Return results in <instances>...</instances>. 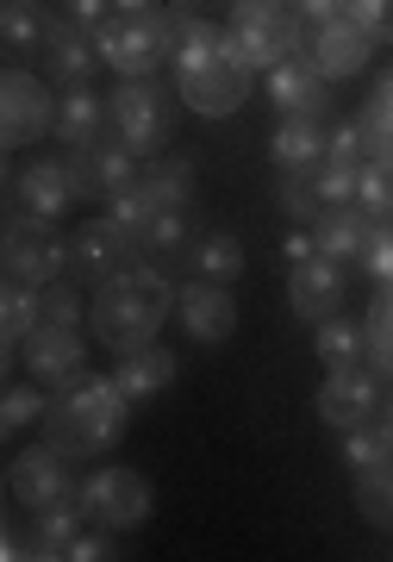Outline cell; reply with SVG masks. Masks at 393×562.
I'll return each mask as SVG.
<instances>
[{
	"instance_id": "obj_44",
	"label": "cell",
	"mask_w": 393,
	"mask_h": 562,
	"mask_svg": "<svg viewBox=\"0 0 393 562\" xmlns=\"http://www.w3.org/2000/svg\"><path fill=\"white\" fill-rule=\"evenodd\" d=\"M332 157H344V162H356L362 157V125H332Z\"/></svg>"
},
{
	"instance_id": "obj_38",
	"label": "cell",
	"mask_w": 393,
	"mask_h": 562,
	"mask_svg": "<svg viewBox=\"0 0 393 562\" xmlns=\"http://www.w3.org/2000/svg\"><path fill=\"white\" fill-rule=\"evenodd\" d=\"M38 387H44V382H32V387H7V394H0V401H7V406H0V431H7V438H20V431H25L32 419L44 425L50 401H44Z\"/></svg>"
},
{
	"instance_id": "obj_33",
	"label": "cell",
	"mask_w": 393,
	"mask_h": 562,
	"mask_svg": "<svg viewBox=\"0 0 393 562\" xmlns=\"http://www.w3.org/2000/svg\"><path fill=\"white\" fill-rule=\"evenodd\" d=\"M362 350H369V369L381 382H393V281H381L369 319H362Z\"/></svg>"
},
{
	"instance_id": "obj_19",
	"label": "cell",
	"mask_w": 393,
	"mask_h": 562,
	"mask_svg": "<svg viewBox=\"0 0 393 562\" xmlns=\"http://www.w3.org/2000/svg\"><path fill=\"white\" fill-rule=\"evenodd\" d=\"M176 319H181V331H188L194 344H206V350H213V344H225L237 331V301L225 294V281H200L194 276L188 288H181Z\"/></svg>"
},
{
	"instance_id": "obj_21",
	"label": "cell",
	"mask_w": 393,
	"mask_h": 562,
	"mask_svg": "<svg viewBox=\"0 0 393 562\" xmlns=\"http://www.w3.org/2000/svg\"><path fill=\"white\" fill-rule=\"evenodd\" d=\"M269 94H276L281 120H325V101H332V76L318 69L306 50L288 57L281 69H269Z\"/></svg>"
},
{
	"instance_id": "obj_46",
	"label": "cell",
	"mask_w": 393,
	"mask_h": 562,
	"mask_svg": "<svg viewBox=\"0 0 393 562\" xmlns=\"http://www.w3.org/2000/svg\"><path fill=\"white\" fill-rule=\"evenodd\" d=\"M281 257H288V262H306V257H318V244H313V238H288V244H281Z\"/></svg>"
},
{
	"instance_id": "obj_49",
	"label": "cell",
	"mask_w": 393,
	"mask_h": 562,
	"mask_svg": "<svg viewBox=\"0 0 393 562\" xmlns=\"http://www.w3.org/2000/svg\"><path fill=\"white\" fill-rule=\"evenodd\" d=\"M176 7H194V0H176Z\"/></svg>"
},
{
	"instance_id": "obj_7",
	"label": "cell",
	"mask_w": 393,
	"mask_h": 562,
	"mask_svg": "<svg viewBox=\"0 0 393 562\" xmlns=\"http://www.w3.org/2000/svg\"><path fill=\"white\" fill-rule=\"evenodd\" d=\"M7 281L20 288H50V281L69 276V238L57 232V220H38V213H7Z\"/></svg>"
},
{
	"instance_id": "obj_20",
	"label": "cell",
	"mask_w": 393,
	"mask_h": 562,
	"mask_svg": "<svg viewBox=\"0 0 393 562\" xmlns=\"http://www.w3.org/2000/svg\"><path fill=\"white\" fill-rule=\"evenodd\" d=\"M288 306H294L306 325L337 319V313H344V262H332V257L294 262V276H288Z\"/></svg>"
},
{
	"instance_id": "obj_15",
	"label": "cell",
	"mask_w": 393,
	"mask_h": 562,
	"mask_svg": "<svg viewBox=\"0 0 393 562\" xmlns=\"http://www.w3.org/2000/svg\"><path fill=\"white\" fill-rule=\"evenodd\" d=\"M38 63L44 76L63 81V88H81V81H94V69L106 57L88 50V32L76 20H63V7H44V38H38Z\"/></svg>"
},
{
	"instance_id": "obj_35",
	"label": "cell",
	"mask_w": 393,
	"mask_h": 562,
	"mask_svg": "<svg viewBox=\"0 0 393 562\" xmlns=\"http://www.w3.org/2000/svg\"><path fill=\"white\" fill-rule=\"evenodd\" d=\"M318 362H325V369H356V362H369V350H362V331H356L344 313L318 325Z\"/></svg>"
},
{
	"instance_id": "obj_27",
	"label": "cell",
	"mask_w": 393,
	"mask_h": 562,
	"mask_svg": "<svg viewBox=\"0 0 393 562\" xmlns=\"http://www.w3.org/2000/svg\"><path fill=\"white\" fill-rule=\"evenodd\" d=\"M88 531V506L81 501H63V506H44L32 513V538H25V557H69V543Z\"/></svg>"
},
{
	"instance_id": "obj_10",
	"label": "cell",
	"mask_w": 393,
	"mask_h": 562,
	"mask_svg": "<svg viewBox=\"0 0 393 562\" xmlns=\"http://www.w3.org/2000/svg\"><path fill=\"white\" fill-rule=\"evenodd\" d=\"M57 132V94L38 69L25 63H7V81H0V144L7 150H25Z\"/></svg>"
},
{
	"instance_id": "obj_40",
	"label": "cell",
	"mask_w": 393,
	"mask_h": 562,
	"mask_svg": "<svg viewBox=\"0 0 393 562\" xmlns=\"http://www.w3.org/2000/svg\"><path fill=\"white\" fill-rule=\"evenodd\" d=\"M344 13H350L374 44H381V38L393 44V0H344Z\"/></svg>"
},
{
	"instance_id": "obj_43",
	"label": "cell",
	"mask_w": 393,
	"mask_h": 562,
	"mask_svg": "<svg viewBox=\"0 0 393 562\" xmlns=\"http://www.w3.org/2000/svg\"><path fill=\"white\" fill-rule=\"evenodd\" d=\"M362 269L374 281H393V225H374V244H369V257H362Z\"/></svg>"
},
{
	"instance_id": "obj_47",
	"label": "cell",
	"mask_w": 393,
	"mask_h": 562,
	"mask_svg": "<svg viewBox=\"0 0 393 562\" xmlns=\"http://www.w3.org/2000/svg\"><path fill=\"white\" fill-rule=\"evenodd\" d=\"M119 13H150V7H162V0H113Z\"/></svg>"
},
{
	"instance_id": "obj_37",
	"label": "cell",
	"mask_w": 393,
	"mask_h": 562,
	"mask_svg": "<svg viewBox=\"0 0 393 562\" xmlns=\"http://www.w3.org/2000/svg\"><path fill=\"white\" fill-rule=\"evenodd\" d=\"M88 301H81V281H50L38 288V325H81Z\"/></svg>"
},
{
	"instance_id": "obj_6",
	"label": "cell",
	"mask_w": 393,
	"mask_h": 562,
	"mask_svg": "<svg viewBox=\"0 0 393 562\" xmlns=\"http://www.w3.org/2000/svg\"><path fill=\"white\" fill-rule=\"evenodd\" d=\"M106 101H113V138L125 144L132 157H162V144L176 132L181 94H169L157 76H119V88Z\"/></svg>"
},
{
	"instance_id": "obj_13",
	"label": "cell",
	"mask_w": 393,
	"mask_h": 562,
	"mask_svg": "<svg viewBox=\"0 0 393 562\" xmlns=\"http://www.w3.org/2000/svg\"><path fill=\"white\" fill-rule=\"evenodd\" d=\"M356 176H362V162H344V157L294 169V176H281V213L300 220V225H318L332 206L356 201Z\"/></svg>"
},
{
	"instance_id": "obj_28",
	"label": "cell",
	"mask_w": 393,
	"mask_h": 562,
	"mask_svg": "<svg viewBox=\"0 0 393 562\" xmlns=\"http://www.w3.org/2000/svg\"><path fill=\"white\" fill-rule=\"evenodd\" d=\"M32 331H38V288L7 281V294H0V344H7V362H20Z\"/></svg>"
},
{
	"instance_id": "obj_48",
	"label": "cell",
	"mask_w": 393,
	"mask_h": 562,
	"mask_svg": "<svg viewBox=\"0 0 393 562\" xmlns=\"http://www.w3.org/2000/svg\"><path fill=\"white\" fill-rule=\"evenodd\" d=\"M388 425H393V401H388Z\"/></svg>"
},
{
	"instance_id": "obj_18",
	"label": "cell",
	"mask_w": 393,
	"mask_h": 562,
	"mask_svg": "<svg viewBox=\"0 0 393 562\" xmlns=\"http://www.w3.org/2000/svg\"><path fill=\"white\" fill-rule=\"evenodd\" d=\"M374 406H381V375L374 369H325V387H318V419L332 425V431H350V425L374 419Z\"/></svg>"
},
{
	"instance_id": "obj_42",
	"label": "cell",
	"mask_w": 393,
	"mask_h": 562,
	"mask_svg": "<svg viewBox=\"0 0 393 562\" xmlns=\"http://www.w3.org/2000/svg\"><path fill=\"white\" fill-rule=\"evenodd\" d=\"M113 13H119L113 0H63V20H76L81 32H100V25L113 20Z\"/></svg>"
},
{
	"instance_id": "obj_22",
	"label": "cell",
	"mask_w": 393,
	"mask_h": 562,
	"mask_svg": "<svg viewBox=\"0 0 393 562\" xmlns=\"http://www.w3.org/2000/svg\"><path fill=\"white\" fill-rule=\"evenodd\" d=\"M306 57H313L332 81H350V76H362V69H369L374 38L350 20V13H337V20L313 25V44H306Z\"/></svg>"
},
{
	"instance_id": "obj_25",
	"label": "cell",
	"mask_w": 393,
	"mask_h": 562,
	"mask_svg": "<svg viewBox=\"0 0 393 562\" xmlns=\"http://www.w3.org/2000/svg\"><path fill=\"white\" fill-rule=\"evenodd\" d=\"M113 382L125 387V401H132V406L157 401L162 387L176 382V350H157V344H144V350H132V357H119Z\"/></svg>"
},
{
	"instance_id": "obj_45",
	"label": "cell",
	"mask_w": 393,
	"mask_h": 562,
	"mask_svg": "<svg viewBox=\"0 0 393 562\" xmlns=\"http://www.w3.org/2000/svg\"><path fill=\"white\" fill-rule=\"evenodd\" d=\"M294 7H300V20H313V25H325V20L344 13V0H294Z\"/></svg>"
},
{
	"instance_id": "obj_39",
	"label": "cell",
	"mask_w": 393,
	"mask_h": 562,
	"mask_svg": "<svg viewBox=\"0 0 393 562\" xmlns=\"http://www.w3.org/2000/svg\"><path fill=\"white\" fill-rule=\"evenodd\" d=\"M356 513H362L369 525H393V475L388 469L356 475Z\"/></svg>"
},
{
	"instance_id": "obj_23",
	"label": "cell",
	"mask_w": 393,
	"mask_h": 562,
	"mask_svg": "<svg viewBox=\"0 0 393 562\" xmlns=\"http://www.w3.org/2000/svg\"><path fill=\"white\" fill-rule=\"evenodd\" d=\"M57 138L69 150H88V144L113 138V101L94 94V81H81V88H63L57 94Z\"/></svg>"
},
{
	"instance_id": "obj_31",
	"label": "cell",
	"mask_w": 393,
	"mask_h": 562,
	"mask_svg": "<svg viewBox=\"0 0 393 562\" xmlns=\"http://www.w3.org/2000/svg\"><path fill=\"white\" fill-rule=\"evenodd\" d=\"M138 238H144V257H150V262H176V257L194 250L200 232L188 225V206H169V213H157V220L144 225Z\"/></svg>"
},
{
	"instance_id": "obj_16",
	"label": "cell",
	"mask_w": 393,
	"mask_h": 562,
	"mask_svg": "<svg viewBox=\"0 0 393 562\" xmlns=\"http://www.w3.org/2000/svg\"><path fill=\"white\" fill-rule=\"evenodd\" d=\"M138 162L144 157H132L119 138H100L88 150H69V176H76L81 201H113V194H125L138 181Z\"/></svg>"
},
{
	"instance_id": "obj_17",
	"label": "cell",
	"mask_w": 393,
	"mask_h": 562,
	"mask_svg": "<svg viewBox=\"0 0 393 562\" xmlns=\"http://www.w3.org/2000/svg\"><path fill=\"white\" fill-rule=\"evenodd\" d=\"M76 176H69V157H32L13 176V213H38V220H63L76 206Z\"/></svg>"
},
{
	"instance_id": "obj_8",
	"label": "cell",
	"mask_w": 393,
	"mask_h": 562,
	"mask_svg": "<svg viewBox=\"0 0 393 562\" xmlns=\"http://www.w3.org/2000/svg\"><path fill=\"white\" fill-rule=\"evenodd\" d=\"M132 262H144V238L125 220H113V213H100V220L69 232V281H81V288H106Z\"/></svg>"
},
{
	"instance_id": "obj_11",
	"label": "cell",
	"mask_w": 393,
	"mask_h": 562,
	"mask_svg": "<svg viewBox=\"0 0 393 562\" xmlns=\"http://www.w3.org/2000/svg\"><path fill=\"white\" fill-rule=\"evenodd\" d=\"M81 506H88V519L106 525V531H138V525L157 513V487H150V475H138V469L106 462V469H94V475L81 482Z\"/></svg>"
},
{
	"instance_id": "obj_36",
	"label": "cell",
	"mask_w": 393,
	"mask_h": 562,
	"mask_svg": "<svg viewBox=\"0 0 393 562\" xmlns=\"http://www.w3.org/2000/svg\"><path fill=\"white\" fill-rule=\"evenodd\" d=\"M356 206L369 213L374 225H393V162H362V176H356Z\"/></svg>"
},
{
	"instance_id": "obj_2",
	"label": "cell",
	"mask_w": 393,
	"mask_h": 562,
	"mask_svg": "<svg viewBox=\"0 0 393 562\" xmlns=\"http://www.w3.org/2000/svg\"><path fill=\"white\" fill-rule=\"evenodd\" d=\"M181 288L169 281L162 262H132L125 276H113L106 288H94V301H88V338L100 350H119V357H132L144 344H157L162 319L176 313Z\"/></svg>"
},
{
	"instance_id": "obj_30",
	"label": "cell",
	"mask_w": 393,
	"mask_h": 562,
	"mask_svg": "<svg viewBox=\"0 0 393 562\" xmlns=\"http://www.w3.org/2000/svg\"><path fill=\"white\" fill-rule=\"evenodd\" d=\"M344 462H350L356 475H369V469H393V425L388 419H362L344 431Z\"/></svg>"
},
{
	"instance_id": "obj_32",
	"label": "cell",
	"mask_w": 393,
	"mask_h": 562,
	"mask_svg": "<svg viewBox=\"0 0 393 562\" xmlns=\"http://www.w3.org/2000/svg\"><path fill=\"white\" fill-rule=\"evenodd\" d=\"M188 269H194L200 281H237V269H244V244H237L232 232H200L194 250H188Z\"/></svg>"
},
{
	"instance_id": "obj_26",
	"label": "cell",
	"mask_w": 393,
	"mask_h": 562,
	"mask_svg": "<svg viewBox=\"0 0 393 562\" xmlns=\"http://www.w3.org/2000/svg\"><path fill=\"white\" fill-rule=\"evenodd\" d=\"M276 162H281V176H294V169H313V162L332 157V125L325 120H281L276 125Z\"/></svg>"
},
{
	"instance_id": "obj_41",
	"label": "cell",
	"mask_w": 393,
	"mask_h": 562,
	"mask_svg": "<svg viewBox=\"0 0 393 562\" xmlns=\"http://www.w3.org/2000/svg\"><path fill=\"white\" fill-rule=\"evenodd\" d=\"M119 557V543H113V531L100 525V531H81L76 543H69V562H113Z\"/></svg>"
},
{
	"instance_id": "obj_24",
	"label": "cell",
	"mask_w": 393,
	"mask_h": 562,
	"mask_svg": "<svg viewBox=\"0 0 393 562\" xmlns=\"http://www.w3.org/2000/svg\"><path fill=\"white\" fill-rule=\"evenodd\" d=\"M313 244H318V257H332V262H362L374 244V220L356 201H344L313 225Z\"/></svg>"
},
{
	"instance_id": "obj_9",
	"label": "cell",
	"mask_w": 393,
	"mask_h": 562,
	"mask_svg": "<svg viewBox=\"0 0 393 562\" xmlns=\"http://www.w3.org/2000/svg\"><path fill=\"white\" fill-rule=\"evenodd\" d=\"M188 201H194V162H181V157H144L138 162V181H132L125 194H113V201H106V213H113V220H125L132 232H144L157 213L188 206Z\"/></svg>"
},
{
	"instance_id": "obj_1",
	"label": "cell",
	"mask_w": 393,
	"mask_h": 562,
	"mask_svg": "<svg viewBox=\"0 0 393 562\" xmlns=\"http://www.w3.org/2000/svg\"><path fill=\"white\" fill-rule=\"evenodd\" d=\"M250 63L232 50V32L200 20L181 7V38H176V94L200 120H232L250 101Z\"/></svg>"
},
{
	"instance_id": "obj_34",
	"label": "cell",
	"mask_w": 393,
	"mask_h": 562,
	"mask_svg": "<svg viewBox=\"0 0 393 562\" xmlns=\"http://www.w3.org/2000/svg\"><path fill=\"white\" fill-rule=\"evenodd\" d=\"M38 38H44V7L38 0H7V13H0V50H7V63L38 50Z\"/></svg>"
},
{
	"instance_id": "obj_5",
	"label": "cell",
	"mask_w": 393,
	"mask_h": 562,
	"mask_svg": "<svg viewBox=\"0 0 393 562\" xmlns=\"http://www.w3.org/2000/svg\"><path fill=\"white\" fill-rule=\"evenodd\" d=\"M232 50L250 69H281L288 57L306 50V20H300L294 0H232Z\"/></svg>"
},
{
	"instance_id": "obj_4",
	"label": "cell",
	"mask_w": 393,
	"mask_h": 562,
	"mask_svg": "<svg viewBox=\"0 0 393 562\" xmlns=\"http://www.w3.org/2000/svg\"><path fill=\"white\" fill-rule=\"evenodd\" d=\"M181 38V7H150V13H113L94 32V50L119 76H157L162 63H176Z\"/></svg>"
},
{
	"instance_id": "obj_3",
	"label": "cell",
	"mask_w": 393,
	"mask_h": 562,
	"mask_svg": "<svg viewBox=\"0 0 393 562\" xmlns=\"http://www.w3.org/2000/svg\"><path fill=\"white\" fill-rule=\"evenodd\" d=\"M125 425H132V401H125V387L113 375H81V382L57 387V401L44 413V438L57 443L63 457H100V450H113L125 438Z\"/></svg>"
},
{
	"instance_id": "obj_14",
	"label": "cell",
	"mask_w": 393,
	"mask_h": 562,
	"mask_svg": "<svg viewBox=\"0 0 393 562\" xmlns=\"http://www.w3.org/2000/svg\"><path fill=\"white\" fill-rule=\"evenodd\" d=\"M20 362L32 369V382L69 387V382L88 375V338H81V325H38V331L25 338Z\"/></svg>"
},
{
	"instance_id": "obj_12",
	"label": "cell",
	"mask_w": 393,
	"mask_h": 562,
	"mask_svg": "<svg viewBox=\"0 0 393 562\" xmlns=\"http://www.w3.org/2000/svg\"><path fill=\"white\" fill-rule=\"evenodd\" d=\"M7 494L25 506V513H44V506H63V501H81V482H76V457H63L57 443L44 438L32 450L7 462Z\"/></svg>"
},
{
	"instance_id": "obj_29",
	"label": "cell",
	"mask_w": 393,
	"mask_h": 562,
	"mask_svg": "<svg viewBox=\"0 0 393 562\" xmlns=\"http://www.w3.org/2000/svg\"><path fill=\"white\" fill-rule=\"evenodd\" d=\"M356 125H362V150H369L374 162H393V69L374 81V94H369V106L356 113Z\"/></svg>"
}]
</instances>
